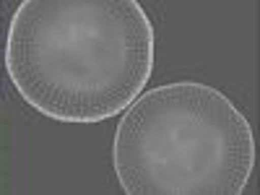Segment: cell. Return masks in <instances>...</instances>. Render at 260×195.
<instances>
[{
	"label": "cell",
	"mask_w": 260,
	"mask_h": 195,
	"mask_svg": "<svg viewBox=\"0 0 260 195\" xmlns=\"http://www.w3.org/2000/svg\"><path fill=\"white\" fill-rule=\"evenodd\" d=\"M3 62L42 117L104 122L143 94L154 26L138 0H24L11 16Z\"/></svg>",
	"instance_id": "1"
},
{
	"label": "cell",
	"mask_w": 260,
	"mask_h": 195,
	"mask_svg": "<svg viewBox=\"0 0 260 195\" xmlns=\"http://www.w3.org/2000/svg\"><path fill=\"white\" fill-rule=\"evenodd\" d=\"M112 167L127 195H240L255 169V133L213 86L161 83L122 112Z\"/></svg>",
	"instance_id": "2"
}]
</instances>
